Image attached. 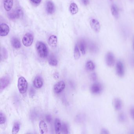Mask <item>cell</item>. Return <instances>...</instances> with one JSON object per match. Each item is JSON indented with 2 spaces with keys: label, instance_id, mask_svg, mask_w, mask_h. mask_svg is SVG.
<instances>
[{
  "label": "cell",
  "instance_id": "37",
  "mask_svg": "<svg viewBox=\"0 0 134 134\" xmlns=\"http://www.w3.org/2000/svg\"><path fill=\"white\" fill-rule=\"evenodd\" d=\"M33 3L35 4H38L40 3L41 0H30Z\"/></svg>",
  "mask_w": 134,
  "mask_h": 134
},
{
  "label": "cell",
  "instance_id": "20",
  "mask_svg": "<svg viewBox=\"0 0 134 134\" xmlns=\"http://www.w3.org/2000/svg\"><path fill=\"white\" fill-rule=\"evenodd\" d=\"M70 10L72 15L76 14L78 12V8L76 3H72L70 6Z\"/></svg>",
  "mask_w": 134,
  "mask_h": 134
},
{
  "label": "cell",
  "instance_id": "5",
  "mask_svg": "<svg viewBox=\"0 0 134 134\" xmlns=\"http://www.w3.org/2000/svg\"><path fill=\"white\" fill-rule=\"evenodd\" d=\"M103 86L99 83H95L91 87V91L93 94L98 95L102 92Z\"/></svg>",
  "mask_w": 134,
  "mask_h": 134
},
{
  "label": "cell",
  "instance_id": "16",
  "mask_svg": "<svg viewBox=\"0 0 134 134\" xmlns=\"http://www.w3.org/2000/svg\"><path fill=\"white\" fill-rule=\"evenodd\" d=\"M57 38L56 36L52 35L48 39V44L52 48H55L57 46Z\"/></svg>",
  "mask_w": 134,
  "mask_h": 134
},
{
  "label": "cell",
  "instance_id": "1",
  "mask_svg": "<svg viewBox=\"0 0 134 134\" xmlns=\"http://www.w3.org/2000/svg\"><path fill=\"white\" fill-rule=\"evenodd\" d=\"M36 48L39 56L41 58H45L48 55V50L45 44L41 41H38L36 44Z\"/></svg>",
  "mask_w": 134,
  "mask_h": 134
},
{
  "label": "cell",
  "instance_id": "35",
  "mask_svg": "<svg viewBox=\"0 0 134 134\" xmlns=\"http://www.w3.org/2000/svg\"><path fill=\"white\" fill-rule=\"evenodd\" d=\"M46 119L48 122L50 123L51 122L52 117L50 115H48L46 116Z\"/></svg>",
  "mask_w": 134,
  "mask_h": 134
},
{
  "label": "cell",
  "instance_id": "33",
  "mask_svg": "<svg viewBox=\"0 0 134 134\" xmlns=\"http://www.w3.org/2000/svg\"><path fill=\"white\" fill-rule=\"evenodd\" d=\"M130 113L131 118H132L134 120V107L131 108Z\"/></svg>",
  "mask_w": 134,
  "mask_h": 134
},
{
  "label": "cell",
  "instance_id": "9",
  "mask_svg": "<svg viewBox=\"0 0 134 134\" xmlns=\"http://www.w3.org/2000/svg\"><path fill=\"white\" fill-rule=\"evenodd\" d=\"M65 87V82L63 81H61L57 82L56 84H55L54 90L55 93L57 94L59 93L64 89Z\"/></svg>",
  "mask_w": 134,
  "mask_h": 134
},
{
  "label": "cell",
  "instance_id": "7",
  "mask_svg": "<svg viewBox=\"0 0 134 134\" xmlns=\"http://www.w3.org/2000/svg\"><path fill=\"white\" fill-rule=\"evenodd\" d=\"M116 72L117 74L120 77L124 76L125 74L124 64L121 61H118L116 64Z\"/></svg>",
  "mask_w": 134,
  "mask_h": 134
},
{
  "label": "cell",
  "instance_id": "25",
  "mask_svg": "<svg viewBox=\"0 0 134 134\" xmlns=\"http://www.w3.org/2000/svg\"><path fill=\"white\" fill-rule=\"evenodd\" d=\"M20 128V125L19 122H16L14 124L12 130V133L13 134H16L18 133Z\"/></svg>",
  "mask_w": 134,
  "mask_h": 134
},
{
  "label": "cell",
  "instance_id": "27",
  "mask_svg": "<svg viewBox=\"0 0 134 134\" xmlns=\"http://www.w3.org/2000/svg\"><path fill=\"white\" fill-rule=\"evenodd\" d=\"M90 50L93 53H96L98 52V47L96 44L92 43L90 44Z\"/></svg>",
  "mask_w": 134,
  "mask_h": 134
},
{
  "label": "cell",
  "instance_id": "23",
  "mask_svg": "<svg viewBox=\"0 0 134 134\" xmlns=\"http://www.w3.org/2000/svg\"><path fill=\"white\" fill-rule=\"evenodd\" d=\"M111 12L113 16L116 19H118L119 17V12L118 8L115 5H112L111 8Z\"/></svg>",
  "mask_w": 134,
  "mask_h": 134
},
{
  "label": "cell",
  "instance_id": "2",
  "mask_svg": "<svg viewBox=\"0 0 134 134\" xmlns=\"http://www.w3.org/2000/svg\"><path fill=\"white\" fill-rule=\"evenodd\" d=\"M18 88L21 94L25 93L28 89V83L26 79L23 77H20L18 81Z\"/></svg>",
  "mask_w": 134,
  "mask_h": 134
},
{
  "label": "cell",
  "instance_id": "36",
  "mask_svg": "<svg viewBox=\"0 0 134 134\" xmlns=\"http://www.w3.org/2000/svg\"><path fill=\"white\" fill-rule=\"evenodd\" d=\"M35 93L34 89L33 88H30V93H29L30 96H33L34 95H35Z\"/></svg>",
  "mask_w": 134,
  "mask_h": 134
},
{
  "label": "cell",
  "instance_id": "21",
  "mask_svg": "<svg viewBox=\"0 0 134 134\" xmlns=\"http://www.w3.org/2000/svg\"><path fill=\"white\" fill-rule=\"evenodd\" d=\"M85 67L88 71H93L95 69L96 66L93 61L89 60L86 62Z\"/></svg>",
  "mask_w": 134,
  "mask_h": 134
},
{
  "label": "cell",
  "instance_id": "31",
  "mask_svg": "<svg viewBox=\"0 0 134 134\" xmlns=\"http://www.w3.org/2000/svg\"><path fill=\"white\" fill-rule=\"evenodd\" d=\"M61 131H62V132L64 134H67V133H68L67 127L66 124H63V125L61 127Z\"/></svg>",
  "mask_w": 134,
  "mask_h": 134
},
{
  "label": "cell",
  "instance_id": "34",
  "mask_svg": "<svg viewBox=\"0 0 134 134\" xmlns=\"http://www.w3.org/2000/svg\"><path fill=\"white\" fill-rule=\"evenodd\" d=\"M109 133L107 129L105 128H103L101 130V134H109Z\"/></svg>",
  "mask_w": 134,
  "mask_h": 134
},
{
  "label": "cell",
  "instance_id": "4",
  "mask_svg": "<svg viewBox=\"0 0 134 134\" xmlns=\"http://www.w3.org/2000/svg\"><path fill=\"white\" fill-rule=\"evenodd\" d=\"M23 16V12L22 10L20 8H18L14 12L10 13L8 14V17L11 20H14L22 18Z\"/></svg>",
  "mask_w": 134,
  "mask_h": 134
},
{
  "label": "cell",
  "instance_id": "29",
  "mask_svg": "<svg viewBox=\"0 0 134 134\" xmlns=\"http://www.w3.org/2000/svg\"><path fill=\"white\" fill-rule=\"evenodd\" d=\"M126 116L124 113H121L119 115L118 119L121 122H124L126 120Z\"/></svg>",
  "mask_w": 134,
  "mask_h": 134
},
{
  "label": "cell",
  "instance_id": "14",
  "mask_svg": "<svg viewBox=\"0 0 134 134\" xmlns=\"http://www.w3.org/2000/svg\"><path fill=\"white\" fill-rule=\"evenodd\" d=\"M55 6L52 1H48L46 4V11L49 14H53L55 12Z\"/></svg>",
  "mask_w": 134,
  "mask_h": 134
},
{
  "label": "cell",
  "instance_id": "8",
  "mask_svg": "<svg viewBox=\"0 0 134 134\" xmlns=\"http://www.w3.org/2000/svg\"><path fill=\"white\" fill-rule=\"evenodd\" d=\"M91 27L94 31L96 32H99L100 30L101 26L100 23L97 20L95 19H91L90 21Z\"/></svg>",
  "mask_w": 134,
  "mask_h": 134
},
{
  "label": "cell",
  "instance_id": "15",
  "mask_svg": "<svg viewBox=\"0 0 134 134\" xmlns=\"http://www.w3.org/2000/svg\"><path fill=\"white\" fill-rule=\"evenodd\" d=\"M39 127L40 132L41 134H44L47 133L48 131L47 126L46 123L44 121L41 120L40 122Z\"/></svg>",
  "mask_w": 134,
  "mask_h": 134
},
{
  "label": "cell",
  "instance_id": "10",
  "mask_svg": "<svg viewBox=\"0 0 134 134\" xmlns=\"http://www.w3.org/2000/svg\"><path fill=\"white\" fill-rule=\"evenodd\" d=\"M10 79L9 76H4L1 77L0 81V90H4L10 84Z\"/></svg>",
  "mask_w": 134,
  "mask_h": 134
},
{
  "label": "cell",
  "instance_id": "12",
  "mask_svg": "<svg viewBox=\"0 0 134 134\" xmlns=\"http://www.w3.org/2000/svg\"><path fill=\"white\" fill-rule=\"evenodd\" d=\"M33 85L36 89L41 88L43 85V80L42 77L40 76H36L34 79Z\"/></svg>",
  "mask_w": 134,
  "mask_h": 134
},
{
  "label": "cell",
  "instance_id": "30",
  "mask_svg": "<svg viewBox=\"0 0 134 134\" xmlns=\"http://www.w3.org/2000/svg\"><path fill=\"white\" fill-rule=\"evenodd\" d=\"M6 119L5 116L2 112L0 113V124H2L5 123L6 122Z\"/></svg>",
  "mask_w": 134,
  "mask_h": 134
},
{
  "label": "cell",
  "instance_id": "24",
  "mask_svg": "<svg viewBox=\"0 0 134 134\" xmlns=\"http://www.w3.org/2000/svg\"><path fill=\"white\" fill-rule=\"evenodd\" d=\"M74 59H75L76 60H77L78 59H79L81 57L79 49L77 44L74 47Z\"/></svg>",
  "mask_w": 134,
  "mask_h": 134
},
{
  "label": "cell",
  "instance_id": "11",
  "mask_svg": "<svg viewBox=\"0 0 134 134\" xmlns=\"http://www.w3.org/2000/svg\"><path fill=\"white\" fill-rule=\"evenodd\" d=\"M10 32V28L7 24L3 23L0 24V35L2 37H4L8 35Z\"/></svg>",
  "mask_w": 134,
  "mask_h": 134
},
{
  "label": "cell",
  "instance_id": "38",
  "mask_svg": "<svg viewBox=\"0 0 134 134\" xmlns=\"http://www.w3.org/2000/svg\"><path fill=\"white\" fill-rule=\"evenodd\" d=\"M81 1L83 2V4L85 6L88 5L89 2V0H81Z\"/></svg>",
  "mask_w": 134,
  "mask_h": 134
},
{
  "label": "cell",
  "instance_id": "13",
  "mask_svg": "<svg viewBox=\"0 0 134 134\" xmlns=\"http://www.w3.org/2000/svg\"><path fill=\"white\" fill-rule=\"evenodd\" d=\"M113 105L115 110L117 111H120L122 106V100L118 98H115L113 101Z\"/></svg>",
  "mask_w": 134,
  "mask_h": 134
},
{
  "label": "cell",
  "instance_id": "22",
  "mask_svg": "<svg viewBox=\"0 0 134 134\" xmlns=\"http://www.w3.org/2000/svg\"><path fill=\"white\" fill-rule=\"evenodd\" d=\"M48 63L50 65L52 66H56L57 65L58 61L56 57L54 55H51L48 59Z\"/></svg>",
  "mask_w": 134,
  "mask_h": 134
},
{
  "label": "cell",
  "instance_id": "19",
  "mask_svg": "<svg viewBox=\"0 0 134 134\" xmlns=\"http://www.w3.org/2000/svg\"><path fill=\"white\" fill-rule=\"evenodd\" d=\"M11 43L12 45L16 49L19 48L21 47V44L19 40L16 37H13L11 39Z\"/></svg>",
  "mask_w": 134,
  "mask_h": 134
},
{
  "label": "cell",
  "instance_id": "32",
  "mask_svg": "<svg viewBox=\"0 0 134 134\" xmlns=\"http://www.w3.org/2000/svg\"><path fill=\"white\" fill-rule=\"evenodd\" d=\"M90 78L93 81H96L97 79V76L96 73L95 72H94L91 74L90 76Z\"/></svg>",
  "mask_w": 134,
  "mask_h": 134
},
{
  "label": "cell",
  "instance_id": "18",
  "mask_svg": "<svg viewBox=\"0 0 134 134\" xmlns=\"http://www.w3.org/2000/svg\"><path fill=\"white\" fill-rule=\"evenodd\" d=\"M54 127H55L56 133L57 134H60L62 126H61L60 120H59V119L56 118L55 120Z\"/></svg>",
  "mask_w": 134,
  "mask_h": 134
},
{
  "label": "cell",
  "instance_id": "28",
  "mask_svg": "<svg viewBox=\"0 0 134 134\" xmlns=\"http://www.w3.org/2000/svg\"><path fill=\"white\" fill-rule=\"evenodd\" d=\"M8 52L7 50L4 48H3L1 49V59H6L8 58Z\"/></svg>",
  "mask_w": 134,
  "mask_h": 134
},
{
  "label": "cell",
  "instance_id": "41",
  "mask_svg": "<svg viewBox=\"0 0 134 134\" xmlns=\"http://www.w3.org/2000/svg\"><path fill=\"white\" fill-rule=\"evenodd\" d=\"M111 0V1H113V0Z\"/></svg>",
  "mask_w": 134,
  "mask_h": 134
},
{
  "label": "cell",
  "instance_id": "17",
  "mask_svg": "<svg viewBox=\"0 0 134 134\" xmlns=\"http://www.w3.org/2000/svg\"><path fill=\"white\" fill-rule=\"evenodd\" d=\"M13 5V0H4V7L5 10L10 11Z\"/></svg>",
  "mask_w": 134,
  "mask_h": 134
},
{
  "label": "cell",
  "instance_id": "39",
  "mask_svg": "<svg viewBox=\"0 0 134 134\" xmlns=\"http://www.w3.org/2000/svg\"><path fill=\"white\" fill-rule=\"evenodd\" d=\"M54 78H55V79H57L59 78V75H58V74L56 73L54 75Z\"/></svg>",
  "mask_w": 134,
  "mask_h": 134
},
{
  "label": "cell",
  "instance_id": "6",
  "mask_svg": "<svg viewBox=\"0 0 134 134\" xmlns=\"http://www.w3.org/2000/svg\"><path fill=\"white\" fill-rule=\"evenodd\" d=\"M115 57L113 53L109 52L105 56V62L108 67L113 66L115 63Z\"/></svg>",
  "mask_w": 134,
  "mask_h": 134
},
{
  "label": "cell",
  "instance_id": "26",
  "mask_svg": "<svg viewBox=\"0 0 134 134\" xmlns=\"http://www.w3.org/2000/svg\"><path fill=\"white\" fill-rule=\"evenodd\" d=\"M79 49L83 55H85L86 53V45L84 41H81L79 43Z\"/></svg>",
  "mask_w": 134,
  "mask_h": 134
},
{
  "label": "cell",
  "instance_id": "40",
  "mask_svg": "<svg viewBox=\"0 0 134 134\" xmlns=\"http://www.w3.org/2000/svg\"><path fill=\"white\" fill-rule=\"evenodd\" d=\"M133 49H134V41H133Z\"/></svg>",
  "mask_w": 134,
  "mask_h": 134
},
{
  "label": "cell",
  "instance_id": "3",
  "mask_svg": "<svg viewBox=\"0 0 134 134\" xmlns=\"http://www.w3.org/2000/svg\"><path fill=\"white\" fill-rule=\"evenodd\" d=\"M34 41V36L31 33H27L24 35L22 39V43L24 46H31Z\"/></svg>",
  "mask_w": 134,
  "mask_h": 134
}]
</instances>
